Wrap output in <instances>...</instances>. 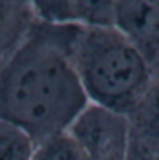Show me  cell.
Here are the masks:
<instances>
[{"label": "cell", "instance_id": "8fae6325", "mask_svg": "<svg viewBox=\"0 0 159 160\" xmlns=\"http://www.w3.org/2000/svg\"><path fill=\"white\" fill-rule=\"evenodd\" d=\"M127 160H159V148L142 147V145H137L130 142Z\"/></svg>", "mask_w": 159, "mask_h": 160}, {"label": "cell", "instance_id": "6da1fadb", "mask_svg": "<svg viewBox=\"0 0 159 160\" xmlns=\"http://www.w3.org/2000/svg\"><path fill=\"white\" fill-rule=\"evenodd\" d=\"M78 29L37 19L0 69V118L34 142L66 132L88 105L73 61Z\"/></svg>", "mask_w": 159, "mask_h": 160}, {"label": "cell", "instance_id": "277c9868", "mask_svg": "<svg viewBox=\"0 0 159 160\" xmlns=\"http://www.w3.org/2000/svg\"><path fill=\"white\" fill-rule=\"evenodd\" d=\"M117 27L134 44L152 69L159 68V5L151 0H120L114 14Z\"/></svg>", "mask_w": 159, "mask_h": 160}, {"label": "cell", "instance_id": "8992f818", "mask_svg": "<svg viewBox=\"0 0 159 160\" xmlns=\"http://www.w3.org/2000/svg\"><path fill=\"white\" fill-rule=\"evenodd\" d=\"M132 143L159 148V68L142 103L130 116Z\"/></svg>", "mask_w": 159, "mask_h": 160}, {"label": "cell", "instance_id": "5b68a950", "mask_svg": "<svg viewBox=\"0 0 159 160\" xmlns=\"http://www.w3.org/2000/svg\"><path fill=\"white\" fill-rule=\"evenodd\" d=\"M39 19L29 0H0V69Z\"/></svg>", "mask_w": 159, "mask_h": 160}, {"label": "cell", "instance_id": "3957f363", "mask_svg": "<svg viewBox=\"0 0 159 160\" xmlns=\"http://www.w3.org/2000/svg\"><path fill=\"white\" fill-rule=\"evenodd\" d=\"M68 133L81 148L85 160H127L132 142L127 115L88 103Z\"/></svg>", "mask_w": 159, "mask_h": 160}, {"label": "cell", "instance_id": "30bf717a", "mask_svg": "<svg viewBox=\"0 0 159 160\" xmlns=\"http://www.w3.org/2000/svg\"><path fill=\"white\" fill-rule=\"evenodd\" d=\"M37 17L49 22H73L66 0H29Z\"/></svg>", "mask_w": 159, "mask_h": 160}, {"label": "cell", "instance_id": "9c48e42d", "mask_svg": "<svg viewBox=\"0 0 159 160\" xmlns=\"http://www.w3.org/2000/svg\"><path fill=\"white\" fill-rule=\"evenodd\" d=\"M34 145L29 133L0 118V160H31Z\"/></svg>", "mask_w": 159, "mask_h": 160}, {"label": "cell", "instance_id": "7a4b0ae2", "mask_svg": "<svg viewBox=\"0 0 159 160\" xmlns=\"http://www.w3.org/2000/svg\"><path fill=\"white\" fill-rule=\"evenodd\" d=\"M73 61L88 103L130 116L152 83L154 69L114 25H81Z\"/></svg>", "mask_w": 159, "mask_h": 160}, {"label": "cell", "instance_id": "52a82bcc", "mask_svg": "<svg viewBox=\"0 0 159 160\" xmlns=\"http://www.w3.org/2000/svg\"><path fill=\"white\" fill-rule=\"evenodd\" d=\"M120 0H66L70 19L81 25H112Z\"/></svg>", "mask_w": 159, "mask_h": 160}, {"label": "cell", "instance_id": "ba28073f", "mask_svg": "<svg viewBox=\"0 0 159 160\" xmlns=\"http://www.w3.org/2000/svg\"><path fill=\"white\" fill-rule=\"evenodd\" d=\"M31 160H85V155L66 130L37 140Z\"/></svg>", "mask_w": 159, "mask_h": 160}]
</instances>
